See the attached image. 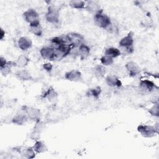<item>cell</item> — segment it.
Segmentation results:
<instances>
[{"mask_svg": "<svg viewBox=\"0 0 159 159\" xmlns=\"http://www.w3.org/2000/svg\"><path fill=\"white\" fill-rule=\"evenodd\" d=\"M134 37L131 32L122 37L119 42V50L121 52V54L123 52H124L125 54L132 53L134 51Z\"/></svg>", "mask_w": 159, "mask_h": 159, "instance_id": "1", "label": "cell"}, {"mask_svg": "<svg viewBox=\"0 0 159 159\" xmlns=\"http://www.w3.org/2000/svg\"><path fill=\"white\" fill-rule=\"evenodd\" d=\"M93 19L94 24L98 27L103 29L107 30L112 24L109 16L104 13L103 11L94 15Z\"/></svg>", "mask_w": 159, "mask_h": 159, "instance_id": "2", "label": "cell"}, {"mask_svg": "<svg viewBox=\"0 0 159 159\" xmlns=\"http://www.w3.org/2000/svg\"><path fill=\"white\" fill-rule=\"evenodd\" d=\"M60 7L57 5H50L45 14L46 20L50 24H57L60 20Z\"/></svg>", "mask_w": 159, "mask_h": 159, "instance_id": "3", "label": "cell"}, {"mask_svg": "<svg viewBox=\"0 0 159 159\" xmlns=\"http://www.w3.org/2000/svg\"><path fill=\"white\" fill-rule=\"evenodd\" d=\"M158 126L140 124L137 127V131L145 138H152L158 133Z\"/></svg>", "mask_w": 159, "mask_h": 159, "instance_id": "4", "label": "cell"}, {"mask_svg": "<svg viewBox=\"0 0 159 159\" xmlns=\"http://www.w3.org/2000/svg\"><path fill=\"white\" fill-rule=\"evenodd\" d=\"M65 39L67 43L73 47H78L84 42V37L77 32L68 33L65 35Z\"/></svg>", "mask_w": 159, "mask_h": 159, "instance_id": "5", "label": "cell"}, {"mask_svg": "<svg viewBox=\"0 0 159 159\" xmlns=\"http://www.w3.org/2000/svg\"><path fill=\"white\" fill-rule=\"evenodd\" d=\"M24 20L29 23V25L40 24L39 14L34 9H29L23 13Z\"/></svg>", "mask_w": 159, "mask_h": 159, "instance_id": "6", "label": "cell"}, {"mask_svg": "<svg viewBox=\"0 0 159 159\" xmlns=\"http://www.w3.org/2000/svg\"><path fill=\"white\" fill-rule=\"evenodd\" d=\"M72 46H71L68 43H65L57 48L55 50V60H61L68 55H69L72 49Z\"/></svg>", "mask_w": 159, "mask_h": 159, "instance_id": "7", "label": "cell"}, {"mask_svg": "<svg viewBox=\"0 0 159 159\" xmlns=\"http://www.w3.org/2000/svg\"><path fill=\"white\" fill-rule=\"evenodd\" d=\"M125 68L130 77L134 78L140 75V68L139 66L133 61H130L126 63L125 65Z\"/></svg>", "mask_w": 159, "mask_h": 159, "instance_id": "8", "label": "cell"}, {"mask_svg": "<svg viewBox=\"0 0 159 159\" xmlns=\"http://www.w3.org/2000/svg\"><path fill=\"white\" fill-rule=\"evenodd\" d=\"M40 56L45 60H55V50L51 46L43 47L40 50Z\"/></svg>", "mask_w": 159, "mask_h": 159, "instance_id": "9", "label": "cell"}, {"mask_svg": "<svg viewBox=\"0 0 159 159\" xmlns=\"http://www.w3.org/2000/svg\"><path fill=\"white\" fill-rule=\"evenodd\" d=\"M157 86L149 80H142L139 83V89L144 93H148L153 91Z\"/></svg>", "mask_w": 159, "mask_h": 159, "instance_id": "10", "label": "cell"}, {"mask_svg": "<svg viewBox=\"0 0 159 159\" xmlns=\"http://www.w3.org/2000/svg\"><path fill=\"white\" fill-rule=\"evenodd\" d=\"M84 9H86L89 13L95 15L100 12L102 11V9L100 6V4L94 1H86V5L84 7Z\"/></svg>", "mask_w": 159, "mask_h": 159, "instance_id": "11", "label": "cell"}, {"mask_svg": "<svg viewBox=\"0 0 159 159\" xmlns=\"http://www.w3.org/2000/svg\"><path fill=\"white\" fill-rule=\"evenodd\" d=\"M24 111L29 119L35 120L36 122L40 120L41 112L40 109L33 107H27Z\"/></svg>", "mask_w": 159, "mask_h": 159, "instance_id": "12", "label": "cell"}, {"mask_svg": "<svg viewBox=\"0 0 159 159\" xmlns=\"http://www.w3.org/2000/svg\"><path fill=\"white\" fill-rule=\"evenodd\" d=\"M64 77L65 80L73 81V82H77L80 81L82 79V74L80 71L78 70H71L70 71H66L65 73Z\"/></svg>", "mask_w": 159, "mask_h": 159, "instance_id": "13", "label": "cell"}, {"mask_svg": "<svg viewBox=\"0 0 159 159\" xmlns=\"http://www.w3.org/2000/svg\"><path fill=\"white\" fill-rule=\"evenodd\" d=\"M105 82L107 86L112 88H120L122 86L121 81L114 75H108L105 78Z\"/></svg>", "mask_w": 159, "mask_h": 159, "instance_id": "14", "label": "cell"}, {"mask_svg": "<svg viewBox=\"0 0 159 159\" xmlns=\"http://www.w3.org/2000/svg\"><path fill=\"white\" fill-rule=\"evenodd\" d=\"M17 45L18 47L22 51H26L31 48L32 47V42L29 37L22 36L18 40Z\"/></svg>", "mask_w": 159, "mask_h": 159, "instance_id": "15", "label": "cell"}, {"mask_svg": "<svg viewBox=\"0 0 159 159\" xmlns=\"http://www.w3.org/2000/svg\"><path fill=\"white\" fill-rule=\"evenodd\" d=\"M77 54L81 60L86 59L90 55V48L84 43L78 47Z\"/></svg>", "mask_w": 159, "mask_h": 159, "instance_id": "16", "label": "cell"}, {"mask_svg": "<svg viewBox=\"0 0 159 159\" xmlns=\"http://www.w3.org/2000/svg\"><path fill=\"white\" fill-rule=\"evenodd\" d=\"M58 93L56 90L52 87L50 86L44 93L43 97L47 99L50 102H53L58 99Z\"/></svg>", "mask_w": 159, "mask_h": 159, "instance_id": "17", "label": "cell"}, {"mask_svg": "<svg viewBox=\"0 0 159 159\" xmlns=\"http://www.w3.org/2000/svg\"><path fill=\"white\" fill-rule=\"evenodd\" d=\"M28 119L29 118L24 111V113H19L15 115L12 119V122L18 125H22L27 122Z\"/></svg>", "mask_w": 159, "mask_h": 159, "instance_id": "18", "label": "cell"}, {"mask_svg": "<svg viewBox=\"0 0 159 159\" xmlns=\"http://www.w3.org/2000/svg\"><path fill=\"white\" fill-rule=\"evenodd\" d=\"M15 76L16 78L20 81H26L32 80V77L29 71L27 70H20L16 72Z\"/></svg>", "mask_w": 159, "mask_h": 159, "instance_id": "19", "label": "cell"}, {"mask_svg": "<svg viewBox=\"0 0 159 159\" xmlns=\"http://www.w3.org/2000/svg\"><path fill=\"white\" fill-rule=\"evenodd\" d=\"M29 61H30L29 58L26 55H24V54L20 55L17 57L16 60H15L16 66L20 67V68H24L26 66L29 64Z\"/></svg>", "mask_w": 159, "mask_h": 159, "instance_id": "20", "label": "cell"}, {"mask_svg": "<svg viewBox=\"0 0 159 159\" xmlns=\"http://www.w3.org/2000/svg\"><path fill=\"white\" fill-rule=\"evenodd\" d=\"M104 55L109 56L112 58L119 57L121 55V52L119 48L116 47H108L106 48L104 50Z\"/></svg>", "mask_w": 159, "mask_h": 159, "instance_id": "21", "label": "cell"}, {"mask_svg": "<svg viewBox=\"0 0 159 159\" xmlns=\"http://www.w3.org/2000/svg\"><path fill=\"white\" fill-rule=\"evenodd\" d=\"M93 74L97 78H102L104 76L106 70V66L102 65H97L93 68Z\"/></svg>", "mask_w": 159, "mask_h": 159, "instance_id": "22", "label": "cell"}, {"mask_svg": "<svg viewBox=\"0 0 159 159\" xmlns=\"http://www.w3.org/2000/svg\"><path fill=\"white\" fill-rule=\"evenodd\" d=\"M14 66H16L15 61H7L4 66L0 67L1 73L2 75L6 76L11 72L12 68Z\"/></svg>", "mask_w": 159, "mask_h": 159, "instance_id": "23", "label": "cell"}, {"mask_svg": "<svg viewBox=\"0 0 159 159\" xmlns=\"http://www.w3.org/2000/svg\"><path fill=\"white\" fill-rule=\"evenodd\" d=\"M101 93V88L100 86H97L94 88L89 89L86 92V96L88 97L93 98L94 99H98Z\"/></svg>", "mask_w": 159, "mask_h": 159, "instance_id": "24", "label": "cell"}, {"mask_svg": "<svg viewBox=\"0 0 159 159\" xmlns=\"http://www.w3.org/2000/svg\"><path fill=\"white\" fill-rule=\"evenodd\" d=\"M32 147L37 153H43L47 150L45 144L41 140H36Z\"/></svg>", "mask_w": 159, "mask_h": 159, "instance_id": "25", "label": "cell"}, {"mask_svg": "<svg viewBox=\"0 0 159 159\" xmlns=\"http://www.w3.org/2000/svg\"><path fill=\"white\" fill-rule=\"evenodd\" d=\"M37 153L34 151L33 147H27L24 149L21 153L22 158L31 159L34 158L35 157V154Z\"/></svg>", "mask_w": 159, "mask_h": 159, "instance_id": "26", "label": "cell"}, {"mask_svg": "<svg viewBox=\"0 0 159 159\" xmlns=\"http://www.w3.org/2000/svg\"><path fill=\"white\" fill-rule=\"evenodd\" d=\"M68 4L71 8L80 10L84 9L86 2L80 0H72L69 1Z\"/></svg>", "mask_w": 159, "mask_h": 159, "instance_id": "27", "label": "cell"}, {"mask_svg": "<svg viewBox=\"0 0 159 159\" xmlns=\"http://www.w3.org/2000/svg\"><path fill=\"white\" fill-rule=\"evenodd\" d=\"M29 29L30 31L35 35L40 37L43 34V28L40 24H35V25H29Z\"/></svg>", "mask_w": 159, "mask_h": 159, "instance_id": "28", "label": "cell"}, {"mask_svg": "<svg viewBox=\"0 0 159 159\" xmlns=\"http://www.w3.org/2000/svg\"><path fill=\"white\" fill-rule=\"evenodd\" d=\"M100 61L101 63V64L104 66H110L111 65L113 64L114 63V58L105 55H104L103 56H102L100 58Z\"/></svg>", "mask_w": 159, "mask_h": 159, "instance_id": "29", "label": "cell"}, {"mask_svg": "<svg viewBox=\"0 0 159 159\" xmlns=\"http://www.w3.org/2000/svg\"><path fill=\"white\" fill-rule=\"evenodd\" d=\"M45 128V124L42 121L39 120L36 122V124L34 128V132L36 134H40Z\"/></svg>", "mask_w": 159, "mask_h": 159, "instance_id": "30", "label": "cell"}, {"mask_svg": "<svg viewBox=\"0 0 159 159\" xmlns=\"http://www.w3.org/2000/svg\"><path fill=\"white\" fill-rule=\"evenodd\" d=\"M148 112L154 117H158L159 115V107H158V103H154L152 107H151L148 109Z\"/></svg>", "mask_w": 159, "mask_h": 159, "instance_id": "31", "label": "cell"}, {"mask_svg": "<svg viewBox=\"0 0 159 159\" xmlns=\"http://www.w3.org/2000/svg\"><path fill=\"white\" fill-rule=\"evenodd\" d=\"M43 69L48 73H50L51 71L53 70V66L52 65V63H45L44 64H43Z\"/></svg>", "mask_w": 159, "mask_h": 159, "instance_id": "32", "label": "cell"}, {"mask_svg": "<svg viewBox=\"0 0 159 159\" xmlns=\"http://www.w3.org/2000/svg\"><path fill=\"white\" fill-rule=\"evenodd\" d=\"M7 61L6 60L5 58L1 57V58H0V67L4 66L7 63Z\"/></svg>", "mask_w": 159, "mask_h": 159, "instance_id": "33", "label": "cell"}, {"mask_svg": "<svg viewBox=\"0 0 159 159\" xmlns=\"http://www.w3.org/2000/svg\"><path fill=\"white\" fill-rule=\"evenodd\" d=\"M4 36H5V32L2 28H1V40H2Z\"/></svg>", "mask_w": 159, "mask_h": 159, "instance_id": "34", "label": "cell"}]
</instances>
